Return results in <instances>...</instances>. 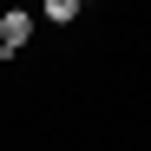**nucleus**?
<instances>
[{"label": "nucleus", "mask_w": 151, "mask_h": 151, "mask_svg": "<svg viewBox=\"0 0 151 151\" xmlns=\"http://www.w3.org/2000/svg\"><path fill=\"white\" fill-rule=\"evenodd\" d=\"M79 7H86V0H46V20H53V27H72Z\"/></svg>", "instance_id": "2"}, {"label": "nucleus", "mask_w": 151, "mask_h": 151, "mask_svg": "<svg viewBox=\"0 0 151 151\" xmlns=\"http://www.w3.org/2000/svg\"><path fill=\"white\" fill-rule=\"evenodd\" d=\"M33 40V13H20V7H7L0 13V59H13L20 46Z\"/></svg>", "instance_id": "1"}]
</instances>
